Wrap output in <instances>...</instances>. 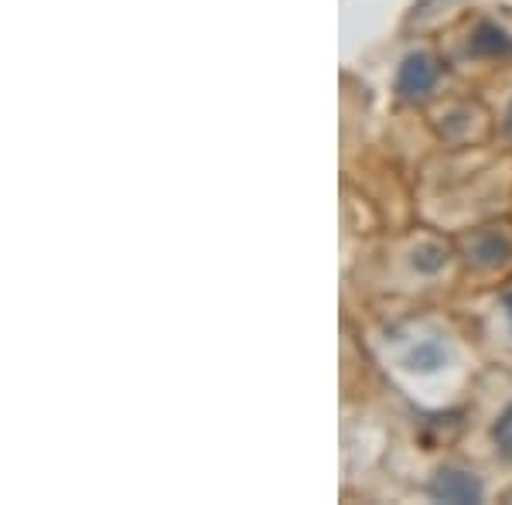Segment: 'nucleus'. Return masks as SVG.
<instances>
[{
  "mask_svg": "<svg viewBox=\"0 0 512 505\" xmlns=\"http://www.w3.org/2000/svg\"><path fill=\"white\" fill-rule=\"evenodd\" d=\"M437 79H441V65H437L434 55L414 52L400 62V72H396V93L407 96V99L427 96L437 86Z\"/></svg>",
  "mask_w": 512,
  "mask_h": 505,
  "instance_id": "nucleus-1",
  "label": "nucleus"
},
{
  "mask_svg": "<svg viewBox=\"0 0 512 505\" xmlns=\"http://www.w3.org/2000/svg\"><path fill=\"white\" fill-rule=\"evenodd\" d=\"M431 495L437 502H478L482 499V482H478L472 471L444 468L434 475Z\"/></svg>",
  "mask_w": 512,
  "mask_h": 505,
  "instance_id": "nucleus-2",
  "label": "nucleus"
},
{
  "mask_svg": "<svg viewBox=\"0 0 512 505\" xmlns=\"http://www.w3.org/2000/svg\"><path fill=\"white\" fill-rule=\"evenodd\" d=\"M472 52L475 55H489V59H502L512 52V38L506 28L492 21H478V28L472 31Z\"/></svg>",
  "mask_w": 512,
  "mask_h": 505,
  "instance_id": "nucleus-3",
  "label": "nucleus"
},
{
  "mask_svg": "<svg viewBox=\"0 0 512 505\" xmlns=\"http://www.w3.org/2000/svg\"><path fill=\"white\" fill-rule=\"evenodd\" d=\"M468 246H472V253H475L478 263H492V267L506 260V256H512L509 239L502 236V233H495V229H482V233L468 236Z\"/></svg>",
  "mask_w": 512,
  "mask_h": 505,
  "instance_id": "nucleus-4",
  "label": "nucleus"
},
{
  "mask_svg": "<svg viewBox=\"0 0 512 505\" xmlns=\"http://www.w3.org/2000/svg\"><path fill=\"white\" fill-rule=\"evenodd\" d=\"M448 362V352H444L441 342H434V338H427V342H417L414 349L407 352V366L414 372H424V376H431Z\"/></svg>",
  "mask_w": 512,
  "mask_h": 505,
  "instance_id": "nucleus-5",
  "label": "nucleus"
},
{
  "mask_svg": "<svg viewBox=\"0 0 512 505\" xmlns=\"http://www.w3.org/2000/svg\"><path fill=\"white\" fill-rule=\"evenodd\" d=\"M410 263H414L417 273L434 277V273H441L444 263H448V250H444L437 239H420V243L414 246V253H410Z\"/></svg>",
  "mask_w": 512,
  "mask_h": 505,
  "instance_id": "nucleus-6",
  "label": "nucleus"
},
{
  "mask_svg": "<svg viewBox=\"0 0 512 505\" xmlns=\"http://www.w3.org/2000/svg\"><path fill=\"white\" fill-rule=\"evenodd\" d=\"M492 437H495V444H499V451L506 454V458H512V403L506 407V413L495 420Z\"/></svg>",
  "mask_w": 512,
  "mask_h": 505,
  "instance_id": "nucleus-7",
  "label": "nucleus"
},
{
  "mask_svg": "<svg viewBox=\"0 0 512 505\" xmlns=\"http://www.w3.org/2000/svg\"><path fill=\"white\" fill-rule=\"evenodd\" d=\"M502 314H506V321H509V328H512V294L502 301Z\"/></svg>",
  "mask_w": 512,
  "mask_h": 505,
  "instance_id": "nucleus-8",
  "label": "nucleus"
},
{
  "mask_svg": "<svg viewBox=\"0 0 512 505\" xmlns=\"http://www.w3.org/2000/svg\"><path fill=\"white\" fill-rule=\"evenodd\" d=\"M506 127H509V134H512V106H509V117H506Z\"/></svg>",
  "mask_w": 512,
  "mask_h": 505,
  "instance_id": "nucleus-9",
  "label": "nucleus"
}]
</instances>
